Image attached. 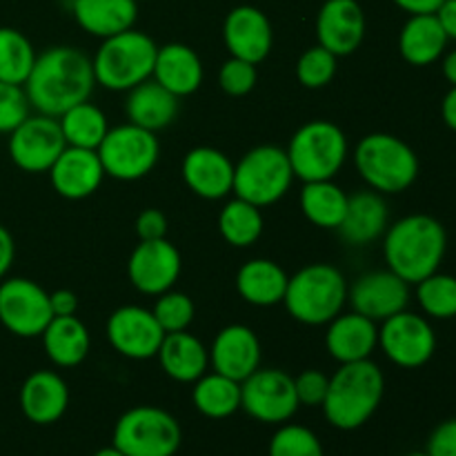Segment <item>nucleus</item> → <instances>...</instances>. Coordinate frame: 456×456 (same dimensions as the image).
Listing matches in <instances>:
<instances>
[{"instance_id":"35","label":"nucleus","mask_w":456,"mask_h":456,"mask_svg":"<svg viewBox=\"0 0 456 456\" xmlns=\"http://www.w3.org/2000/svg\"><path fill=\"white\" fill-rule=\"evenodd\" d=\"M62 136L69 147H85V150H98L102 138L110 132L107 114L94 102L83 101L69 107L65 114L58 116Z\"/></svg>"},{"instance_id":"1","label":"nucleus","mask_w":456,"mask_h":456,"mask_svg":"<svg viewBox=\"0 0 456 456\" xmlns=\"http://www.w3.org/2000/svg\"><path fill=\"white\" fill-rule=\"evenodd\" d=\"M31 110L58 118L69 107L89 101L96 78L92 58L78 47L56 45L36 56L34 67L25 80Z\"/></svg>"},{"instance_id":"23","label":"nucleus","mask_w":456,"mask_h":456,"mask_svg":"<svg viewBox=\"0 0 456 456\" xmlns=\"http://www.w3.org/2000/svg\"><path fill=\"white\" fill-rule=\"evenodd\" d=\"M377 347L379 323L356 312H341L325 330V350L338 365L372 359Z\"/></svg>"},{"instance_id":"27","label":"nucleus","mask_w":456,"mask_h":456,"mask_svg":"<svg viewBox=\"0 0 456 456\" xmlns=\"http://www.w3.org/2000/svg\"><path fill=\"white\" fill-rule=\"evenodd\" d=\"M74 20L94 38H111L132 29L138 20L136 0H74Z\"/></svg>"},{"instance_id":"20","label":"nucleus","mask_w":456,"mask_h":456,"mask_svg":"<svg viewBox=\"0 0 456 456\" xmlns=\"http://www.w3.org/2000/svg\"><path fill=\"white\" fill-rule=\"evenodd\" d=\"M263 347L256 332L248 325H225L214 337L209 347V365L214 372L243 383L249 374L261 368Z\"/></svg>"},{"instance_id":"10","label":"nucleus","mask_w":456,"mask_h":456,"mask_svg":"<svg viewBox=\"0 0 456 456\" xmlns=\"http://www.w3.org/2000/svg\"><path fill=\"white\" fill-rule=\"evenodd\" d=\"M96 151L105 176L132 183L145 178L156 167L160 159V142L154 132L125 123L110 127Z\"/></svg>"},{"instance_id":"7","label":"nucleus","mask_w":456,"mask_h":456,"mask_svg":"<svg viewBox=\"0 0 456 456\" xmlns=\"http://www.w3.org/2000/svg\"><path fill=\"white\" fill-rule=\"evenodd\" d=\"M285 151L294 169V178L303 183L330 181L346 165L350 142L346 132L332 120L316 118L307 120L294 132Z\"/></svg>"},{"instance_id":"45","label":"nucleus","mask_w":456,"mask_h":456,"mask_svg":"<svg viewBox=\"0 0 456 456\" xmlns=\"http://www.w3.org/2000/svg\"><path fill=\"white\" fill-rule=\"evenodd\" d=\"M134 230H136L138 240L167 239V216L160 209L147 208L136 216Z\"/></svg>"},{"instance_id":"4","label":"nucleus","mask_w":456,"mask_h":456,"mask_svg":"<svg viewBox=\"0 0 456 456\" xmlns=\"http://www.w3.org/2000/svg\"><path fill=\"white\" fill-rule=\"evenodd\" d=\"M347 279L330 263H310L288 279L283 305L303 325H328L347 303Z\"/></svg>"},{"instance_id":"2","label":"nucleus","mask_w":456,"mask_h":456,"mask_svg":"<svg viewBox=\"0 0 456 456\" xmlns=\"http://www.w3.org/2000/svg\"><path fill=\"white\" fill-rule=\"evenodd\" d=\"M448 252V232L430 214H410L387 225L383 234V256L387 270L405 283L417 285L439 272Z\"/></svg>"},{"instance_id":"12","label":"nucleus","mask_w":456,"mask_h":456,"mask_svg":"<svg viewBox=\"0 0 456 456\" xmlns=\"http://www.w3.org/2000/svg\"><path fill=\"white\" fill-rule=\"evenodd\" d=\"M53 319L49 292L36 281L12 276L0 281V323L20 338H40Z\"/></svg>"},{"instance_id":"40","label":"nucleus","mask_w":456,"mask_h":456,"mask_svg":"<svg viewBox=\"0 0 456 456\" xmlns=\"http://www.w3.org/2000/svg\"><path fill=\"white\" fill-rule=\"evenodd\" d=\"M151 314L156 316V321H159L165 334H172L183 332V330H187L194 323L196 307L194 301L185 292H178V289L172 288L156 297Z\"/></svg>"},{"instance_id":"48","label":"nucleus","mask_w":456,"mask_h":456,"mask_svg":"<svg viewBox=\"0 0 456 456\" xmlns=\"http://www.w3.org/2000/svg\"><path fill=\"white\" fill-rule=\"evenodd\" d=\"M13 258H16V243H13V236L9 234V230L4 225H0V281L7 279L9 270L13 265Z\"/></svg>"},{"instance_id":"31","label":"nucleus","mask_w":456,"mask_h":456,"mask_svg":"<svg viewBox=\"0 0 456 456\" xmlns=\"http://www.w3.org/2000/svg\"><path fill=\"white\" fill-rule=\"evenodd\" d=\"M448 36L435 13L410 16L399 31V53L412 67H428L448 49Z\"/></svg>"},{"instance_id":"21","label":"nucleus","mask_w":456,"mask_h":456,"mask_svg":"<svg viewBox=\"0 0 456 456\" xmlns=\"http://www.w3.org/2000/svg\"><path fill=\"white\" fill-rule=\"evenodd\" d=\"M181 176L187 190L205 200H223L234 187V163L216 147L200 145L185 154Z\"/></svg>"},{"instance_id":"37","label":"nucleus","mask_w":456,"mask_h":456,"mask_svg":"<svg viewBox=\"0 0 456 456\" xmlns=\"http://www.w3.org/2000/svg\"><path fill=\"white\" fill-rule=\"evenodd\" d=\"M36 49L22 31L13 27H0V80L12 85H25L36 62Z\"/></svg>"},{"instance_id":"5","label":"nucleus","mask_w":456,"mask_h":456,"mask_svg":"<svg viewBox=\"0 0 456 456\" xmlns=\"http://www.w3.org/2000/svg\"><path fill=\"white\" fill-rule=\"evenodd\" d=\"M356 172L370 190L383 196L410 190L419 178V156L403 138L374 132L361 138L354 147Z\"/></svg>"},{"instance_id":"51","label":"nucleus","mask_w":456,"mask_h":456,"mask_svg":"<svg viewBox=\"0 0 456 456\" xmlns=\"http://www.w3.org/2000/svg\"><path fill=\"white\" fill-rule=\"evenodd\" d=\"M441 118L452 132H456V87H450V92L444 96L441 102Z\"/></svg>"},{"instance_id":"44","label":"nucleus","mask_w":456,"mask_h":456,"mask_svg":"<svg viewBox=\"0 0 456 456\" xmlns=\"http://www.w3.org/2000/svg\"><path fill=\"white\" fill-rule=\"evenodd\" d=\"M330 377L321 370H303L298 377H294V390H297L298 403L305 408H321L328 396Z\"/></svg>"},{"instance_id":"28","label":"nucleus","mask_w":456,"mask_h":456,"mask_svg":"<svg viewBox=\"0 0 456 456\" xmlns=\"http://www.w3.org/2000/svg\"><path fill=\"white\" fill-rule=\"evenodd\" d=\"M160 368L172 381L194 383L209 370V350L199 337L183 332L165 334L160 350L156 354Z\"/></svg>"},{"instance_id":"24","label":"nucleus","mask_w":456,"mask_h":456,"mask_svg":"<svg viewBox=\"0 0 456 456\" xmlns=\"http://www.w3.org/2000/svg\"><path fill=\"white\" fill-rule=\"evenodd\" d=\"M69 408V387L53 370H36L20 387V410L27 421L52 426L61 421Z\"/></svg>"},{"instance_id":"29","label":"nucleus","mask_w":456,"mask_h":456,"mask_svg":"<svg viewBox=\"0 0 456 456\" xmlns=\"http://www.w3.org/2000/svg\"><path fill=\"white\" fill-rule=\"evenodd\" d=\"M125 114H127V123L156 134L176 120L178 96L167 92L154 78H147L145 83L127 92Z\"/></svg>"},{"instance_id":"9","label":"nucleus","mask_w":456,"mask_h":456,"mask_svg":"<svg viewBox=\"0 0 456 456\" xmlns=\"http://www.w3.org/2000/svg\"><path fill=\"white\" fill-rule=\"evenodd\" d=\"M181 441V423L156 405H136L123 412L111 435V445L125 456H174Z\"/></svg>"},{"instance_id":"54","label":"nucleus","mask_w":456,"mask_h":456,"mask_svg":"<svg viewBox=\"0 0 456 456\" xmlns=\"http://www.w3.org/2000/svg\"><path fill=\"white\" fill-rule=\"evenodd\" d=\"M408 456H430L428 452H412V454H408Z\"/></svg>"},{"instance_id":"18","label":"nucleus","mask_w":456,"mask_h":456,"mask_svg":"<svg viewBox=\"0 0 456 456\" xmlns=\"http://www.w3.org/2000/svg\"><path fill=\"white\" fill-rule=\"evenodd\" d=\"M223 43L230 56L261 65L274 47V29L263 9L239 4L223 22Z\"/></svg>"},{"instance_id":"41","label":"nucleus","mask_w":456,"mask_h":456,"mask_svg":"<svg viewBox=\"0 0 456 456\" xmlns=\"http://www.w3.org/2000/svg\"><path fill=\"white\" fill-rule=\"evenodd\" d=\"M338 58L321 45L307 47L297 61V78L307 89H323L334 80Z\"/></svg>"},{"instance_id":"47","label":"nucleus","mask_w":456,"mask_h":456,"mask_svg":"<svg viewBox=\"0 0 456 456\" xmlns=\"http://www.w3.org/2000/svg\"><path fill=\"white\" fill-rule=\"evenodd\" d=\"M53 316H74L78 312V297L71 289H56L49 294Z\"/></svg>"},{"instance_id":"19","label":"nucleus","mask_w":456,"mask_h":456,"mask_svg":"<svg viewBox=\"0 0 456 456\" xmlns=\"http://www.w3.org/2000/svg\"><path fill=\"white\" fill-rule=\"evenodd\" d=\"M368 29L359 0H323L316 13V45L337 58L350 56L361 47Z\"/></svg>"},{"instance_id":"22","label":"nucleus","mask_w":456,"mask_h":456,"mask_svg":"<svg viewBox=\"0 0 456 456\" xmlns=\"http://www.w3.org/2000/svg\"><path fill=\"white\" fill-rule=\"evenodd\" d=\"M49 181L53 191L62 199L83 200L98 191L105 181V169L96 150L67 145L56 163L49 167Z\"/></svg>"},{"instance_id":"55","label":"nucleus","mask_w":456,"mask_h":456,"mask_svg":"<svg viewBox=\"0 0 456 456\" xmlns=\"http://www.w3.org/2000/svg\"><path fill=\"white\" fill-rule=\"evenodd\" d=\"M67 3H74V0H67Z\"/></svg>"},{"instance_id":"17","label":"nucleus","mask_w":456,"mask_h":456,"mask_svg":"<svg viewBox=\"0 0 456 456\" xmlns=\"http://www.w3.org/2000/svg\"><path fill=\"white\" fill-rule=\"evenodd\" d=\"M352 312L368 316L374 323H383L390 316L408 310L410 283L392 270H374L361 274L347 289Z\"/></svg>"},{"instance_id":"33","label":"nucleus","mask_w":456,"mask_h":456,"mask_svg":"<svg viewBox=\"0 0 456 456\" xmlns=\"http://www.w3.org/2000/svg\"><path fill=\"white\" fill-rule=\"evenodd\" d=\"M347 199H350V194L341 185H337L334 178H330V181L303 183V216L312 225L321 227V230H337L341 225L343 216H346Z\"/></svg>"},{"instance_id":"38","label":"nucleus","mask_w":456,"mask_h":456,"mask_svg":"<svg viewBox=\"0 0 456 456\" xmlns=\"http://www.w3.org/2000/svg\"><path fill=\"white\" fill-rule=\"evenodd\" d=\"M419 307L428 319H456V276L435 272L417 283Z\"/></svg>"},{"instance_id":"36","label":"nucleus","mask_w":456,"mask_h":456,"mask_svg":"<svg viewBox=\"0 0 456 456\" xmlns=\"http://www.w3.org/2000/svg\"><path fill=\"white\" fill-rule=\"evenodd\" d=\"M265 218L263 209L243 199H232L218 214V232L232 248H252L263 236Z\"/></svg>"},{"instance_id":"8","label":"nucleus","mask_w":456,"mask_h":456,"mask_svg":"<svg viewBox=\"0 0 456 456\" xmlns=\"http://www.w3.org/2000/svg\"><path fill=\"white\" fill-rule=\"evenodd\" d=\"M294 183V169L288 151L276 145H258L234 163V187L232 194L256 208L279 203Z\"/></svg>"},{"instance_id":"53","label":"nucleus","mask_w":456,"mask_h":456,"mask_svg":"<svg viewBox=\"0 0 456 456\" xmlns=\"http://www.w3.org/2000/svg\"><path fill=\"white\" fill-rule=\"evenodd\" d=\"M92 456H125V454L120 452V450H116L114 445H110V448H102V450H98V452H94Z\"/></svg>"},{"instance_id":"30","label":"nucleus","mask_w":456,"mask_h":456,"mask_svg":"<svg viewBox=\"0 0 456 456\" xmlns=\"http://www.w3.org/2000/svg\"><path fill=\"white\" fill-rule=\"evenodd\" d=\"M288 279V272L279 263L270 258H252L236 272V292L249 305H279L283 303Z\"/></svg>"},{"instance_id":"13","label":"nucleus","mask_w":456,"mask_h":456,"mask_svg":"<svg viewBox=\"0 0 456 456\" xmlns=\"http://www.w3.org/2000/svg\"><path fill=\"white\" fill-rule=\"evenodd\" d=\"M379 347L399 368H423L436 352L435 328L428 316L403 310L379 325Z\"/></svg>"},{"instance_id":"42","label":"nucleus","mask_w":456,"mask_h":456,"mask_svg":"<svg viewBox=\"0 0 456 456\" xmlns=\"http://www.w3.org/2000/svg\"><path fill=\"white\" fill-rule=\"evenodd\" d=\"M258 65L240 58L230 56L218 69V87L227 94V96H248L258 83Z\"/></svg>"},{"instance_id":"15","label":"nucleus","mask_w":456,"mask_h":456,"mask_svg":"<svg viewBox=\"0 0 456 456\" xmlns=\"http://www.w3.org/2000/svg\"><path fill=\"white\" fill-rule=\"evenodd\" d=\"M183 272L181 252L167 239L138 240L127 261V279L145 297H159L176 285Z\"/></svg>"},{"instance_id":"34","label":"nucleus","mask_w":456,"mask_h":456,"mask_svg":"<svg viewBox=\"0 0 456 456\" xmlns=\"http://www.w3.org/2000/svg\"><path fill=\"white\" fill-rule=\"evenodd\" d=\"M191 403L205 419H230L240 410V383L218 372H205L191 383Z\"/></svg>"},{"instance_id":"6","label":"nucleus","mask_w":456,"mask_h":456,"mask_svg":"<svg viewBox=\"0 0 456 456\" xmlns=\"http://www.w3.org/2000/svg\"><path fill=\"white\" fill-rule=\"evenodd\" d=\"M159 45L136 27L105 38L92 58L96 85L110 92H129L154 74Z\"/></svg>"},{"instance_id":"52","label":"nucleus","mask_w":456,"mask_h":456,"mask_svg":"<svg viewBox=\"0 0 456 456\" xmlns=\"http://www.w3.org/2000/svg\"><path fill=\"white\" fill-rule=\"evenodd\" d=\"M444 61H441V71H444V78L448 80L452 87H456V49L444 53Z\"/></svg>"},{"instance_id":"46","label":"nucleus","mask_w":456,"mask_h":456,"mask_svg":"<svg viewBox=\"0 0 456 456\" xmlns=\"http://www.w3.org/2000/svg\"><path fill=\"white\" fill-rule=\"evenodd\" d=\"M426 452L430 456H456V419H448L432 430Z\"/></svg>"},{"instance_id":"14","label":"nucleus","mask_w":456,"mask_h":456,"mask_svg":"<svg viewBox=\"0 0 456 456\" xmlns=\"http://www.w3.org/2000/svg\"><path fill=\"white\" fill-rule=\"evenodd\" d=\"M67 147L58 118L47 114H31L9 134V156L13 165L27 174L49 172Z\"/></svg>"},{"instance_id":"49","label":"nucleus","mask_w":456,"mask_h":456,"mask_svg":"<svg viewBox=\"0 0 456 456\" xmlns=\"http://www.w3.org/2000/svg\"><path fill=\"white\" fill-rule=\"evenodd\" d=\"M435 16L439 25L444 27L448 40H456V0H444Z\"/></svg>"},{"instance_id":"11","label":"nucleus","mask_w":456,"mask_h":456,"mask_svg":"<svg viewBox=\"0 0 456 456\" xmlns=\"http://www.w3.org/2000/svg\"><path fill=\"white\" fill-rule=\"evenodd\" d=\"M298 408L294 377L283 370L258 368L240 383V410L254 421L281 426L292 421Z\"/></svg>"},{"instance_id":"39","label":"nucleus","mask_w":456,"mask_h":456,"mask_svg":"<svg viewBox=\"0 0 456 456\" xmlns=\"http://www.w3.org/2000/svg\"><path fill=\"white\" fill-rule=\"evenodd\" d=\"M267 456H325L321 439L305 426L281 423L272 435Z\"/></svg>"},{"instance_id":"32","label":"nucleus","mask_w":456,"mask_h":456,"mask_svg":"<svg viewBox=\"0 0 456 456\" xmlns=\"http://www.w3.org/2000/svg\"><path fill=\"white\" fill-rule=\"evenodd\" d=\"M47 359L56 368H76L83 363L92 347L89 330L78 316H53L40 334Z\"/></svg>"},{"instance_id":"50","label":"nucleus","mask_w":456,"mask_h":456,"mask_svg":"<svg viewBox=\"0 0 456 456\" xmlns=\"http://www.w3.org/2000/svg\"><path fill=\"white\" fill-rule=\"evenodd\" d=\"M401 12L410 13V16H419V13H436V9L444 4V0H392Z\"/></svg>"},{"instance_id":"25","label":"nucleus","mask_w":456,"mask_h":456,"mask_svg":"<svg viewBox=\"0 0 456 456\" xmlns=\"http://www.w3.org/2000/svg\"><path fill=\"white\" fill-rule=\"evenodd\" d=\"M390 225V209L383 194L374 190H361L347 199L346 216L337 232L352 248H365L386 234Z\"/></svg>"},{"instance_id":"56","label":"nucleus","mask_w":456,"mask_h":456,"mask_svg":"<svg viewBox=\"0 0 456 456\" xmlns=\"http://www.w3.org/2000/svg\"><path fill=\"white\" fill-rule=\"evenodd\" d=\"M136 3H141V0H136Z\"/></svg>"},{"instance_id":"3","label":"nucleus","mask_w":456,"mask_h":456,"mask_svg":"<svg viewBox=\"0 0 456 456\" xmlns=\"http://www.w3.org/2000/svg\"><path fill=\"white\" fill-rule=\"evenodd\" d=\"M386 395L383 370L372 359L341 363L330 377L323 414L337 430L352 432L363 428L381 405Z\"/></svg>"},{"instance_id":"43","label":"nucleus","mask_w":456,"mask_h":456,"mask_svg":"<svg viewBox=\"0 0 456 456\" xmlns=\"http://www.w3.org/2000/svg\"><path fill=\"white\" fill-rule=\"evenodd\" d=\"M31 116V102L22 85L0 80V134H12Z\"/></svg>"},{"instance_id":"16","label":"nucleus","mask_w":456,"mask_h":456,"mask_svg":"<svg viewBox=\"0 0 456 456\" xmlns=\"http://www.w3.org/2000/svg\"><path fill=\"white\" fill-rule=\"evenodd\" d=\"M107 341L120 356L132 361L156 359L165 332L151 310L142 305H123L107 319Z\"/></svg>"},{"instance_id":"26","label":"nucleus","mask_w":456,"mask_h":456,"mask_svg":"<svg viewBox=\"0 0 456 456\" xmlns=\"http://www.w3.org/2000/svg\"><path fill=\"white\" fill-rule=\"evenodd\" d=\"M151 78L159 85H163L174 96H191L203 85V61H200L199 53L190 45L167 43L163 47H159Z\"/></svg>"}]
</instances>
